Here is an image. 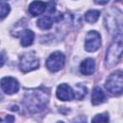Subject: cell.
<instances>
[{"label":"cell","instance_id":"cell-15","mask_svg":"<svg viewBox=\"0 0 123 123\" xmlns=\"http://www.w3.org/2000/svg\"><path fill=\"white\" fill-rule=\"evenodd\" d=\"M74 93H75V98L81 100L86 95V86H82L81 84H78V85H76V91H74Z\"/></svg>","mask_w":123,"mask_h":123},{"label":"cell","instance_id":"cell-19","mask_svg":"<svg viewBox=\"0 0 123 123\" xmlns=\"http://www.w3.org/2000/svg\"><path fill=\"white\" fill-rule=\"evenodd\" d=\"M13 120H14L13 116H12V115H8V116L5 118L4 121H7V122H13Z\"/></svg>","mask_w":123,"mask_h":123},{"label":"cell","instance_id":"cell-16","mask_svg":"<svg viewBox=\"0 0 123 123\" xmlns=\"http://www.w3.org/2000/svg\"><path fill=\"white\" fill-rule=\"evenodd\" d=\"M1 9H0V12H1V19H3V18H5L7 15H8V13L10 12V5L9 4H7V3H4L3 1H2V3H1V7H0Z\"/></svg>","mask_w":123,"mask_h":123},{"label":"cell","instance_id":"cell-13","mask_svg":"<svg viewBox=\"0 0 123 123\" xmlns=\"http://www.w3.org/2000/svg\"><path fill=\"white\" fill-rule=\"evenodd\" d=\"M37 26L42 29V30H49L52 28L53 26V23H54V18L51 17V16H48V15H45V16H42L40 17L38 20H37Z\"/></svg>","mask_w":123,"mask_h":123},{"label":"cell","instance_id":"cell-14","mask_svg":"<svg viewBox=\"0 0 123 123\" xmlns=\"http://www.w3.org/2000/svg\"><path fill=\"white\" fill-rule=\"evenodd\" d=\"M100 16V12L97 10H89L85 14V19L88 23H94Z\"/></svg>","mask_w":123,"mask_h":123},{"label":"cell","instance_id":"cell-4","mask_svg":"<svg viewBox=\"0 0 123 123\" xmlns=\"http://www.w3.org/2000/svg\"><path fill=\"white\" fill-rule=\"evenodd\" d=\"M39 66V61L35 52H26L20 57L19 67L23 72H28L37 69Z\"/></svg>","mask_w":123,"mask_h":123},{"label":"cell","instance_id":"cell-6","mask_svg":"<svg viewBox=\"0 0 123 123\" xmlns=\"http://www.w3.org/2000/svg\"><path fill=\"white\" fill-rule=\"evenodd\" d=\"M101 46V37L98 32L89 31L85 39V49L88 52H95Z\"/></svg>","mask_w":123,"mask_h":123},{"label":"cell","instance_id":"cell-2","mask_svg":"<svg viewBox=\"0 0 123 123\" xmlns=\"http://www.w3.org/2000/svg\"><path fill=\"white\" fill-rule=\"evenodd\" d=\"M123 54V41L121 39H116L112 41L107 49L106 53V66L112 67L121 59Z\"/></svg>","mask_w":123,"mask_h":123},{"label":"cell","instance_id":"cell-18","mask_svg":"<svg viewBox=\"0 0 123 123\" xmlns=\"http://www.w3.org/2000/svg\"><path fill=\"white\" fill-rule=\"evenodd\" d=\"M109 1H110V0H94V2H95L96 4H99V5H105V4H107Z\"/></svg>","mask_w":123,"mask_h":123},{"label":"cell","instance_id":"cell-7","mask_svg":"<svg viewBox=\"0 0 123 123\" xmlns=\"http://www.w3.org/2000/svg\"><path fill=\"white\" fill-rule=\"evenodd\" d=\"M1 87L7 94H13L19 89V83L12 77H4L1 79Z\"/></svg>","mask_w":123,"mask_h":123},{"label":"cell","instance_id":"cell-21","mask_svg":"<svg viewBox=\"0 0 123 123\" xmlns=\"http://www.w3.org/2000/svg\"><path fill=\"white\" fill-rule=\"evenodd\" d=\"M2 1H5V0H2Z\"/></svg>","mask_w":123,"mask_h":123},{"label":"cell","instance_id":"cell-11","mask_svg":"<svg viewBox=\"0 0 123 123\" xmlns=\"http://www.w3.org/2000/svg\"><path fill=\"white\" fill-rule=\"evenodd\" d=\"M20 37H21V40H20L21 45L24 47H28L34 42L35 34L31 30L25 29V30H22V32L20 33Z\"/></svg>","mask_w":123,"mask_h":123},{"label":"cell","instance_id":"cell-8","mask_svg":"<svg viewBox=\"0 0 123 123\" xmlns=\"http://www.w3.org/2000/svg\"><path fill=\"white\" fill-rule=\"evenodd\" d=\"M56 95L62 101H71L73 98H75V93L73 89L67 84L60 85L57 88Z\"/></svg>","mask_w":123,"mask_h":123},{"label":"cell","instance_id":"cell-12","mask_svg":"<svg viewBox=\"0 0 123 123\" xmlns=\"http://www.w3.org/2000/svg\"><path fill=\"white\" fill-rule=\"evenodd\" d=\"M105 98H106V95H105L104 91L99 86L94 87L92 94H91V103L93 105H99L104 102Z\"/></svg>","mask_w":123,"mask_h":123},{"label":"cell","instance_id":"cell-1","mask_svg":"<svg viewBox=\"0 0 123 123\" xmlns=\"http://www.w3.org/2000/svg\"><path fill=\"white\" fill-rule=\"evenodd\" d=\"M49 99V92L45 88H36L25 93L23 102L32 112H37L44 109Z\"/></svg>","mask_w":123,"mask_h":123},{"label":"cell","instance_id":"cell-5","mask_svg":"<svg viewBox=\"0 0 123 123\" xmlns=\"http://www.w3.org/2000/svg\"><path fill=\"white\" fill-rule=\"evenodd\" d=\"M65 62V57L62 52H54L52 53L46 60L45 65L47 69L51 72H57L61 70Z\"/></svg>","mask_w":123,"mask_h":123},{"label":"cell","instance_id":"cell-17","mask_svg":"<svg viewBox=\"0 0 123 123\" xmlns=\"http://www.w3.org/2000/svg\"><path fill=\"white\" fill-rule=\"evenodd\" d=\"M93 122H108L109 121V116L108 113H101V114H96L92 118Z\"/></svg>","mask_w":123,"mask_h":123},{"label":"cell","instance_id":"cell-20","mask_svg":"<svg viewBox=\"0 0 123 123\" xmlns=\"http://www.w3.org/2000/svg\"><path fill=\"white\" fill-rule=\"evenodd\" d=\"M4 64V53H2V62H1V65Z\"/></svg>","mask_w":123,"mask_h":123},{"label":"cell","instance_id":"cell-9","mask_svg":"<svg viewBox=\"0 0 123 123\" xmlns=\"http://www.w3.org/2000/svg\"><path fill=\"white\" fill-rule=\"evenodd\" d=\"M47 4L44 3L43 1H39V0H36L34 2H32L29 6V12L33 15V16H37L40 15L45 10H46Z\"/></svg>","mask_w":123,"mask_h":123},{"label":"cell","instance_id":"cell-3","mask_svg":"<svg viewBox=\"0 0 123 123\" xmlns=\"http://www.w3.org/2000/svg\"><path fill=\"white\" fill-rule=\"evenodd\" d=\"M107 90L114 95L121 94L123 92V72L116 71L109 76L105 85Z\"/></svg>","mask_w":123,"mask_h":123},{"label":"cell","instance_id":"cell-10","mask_svg":"<svg viewBox=\"0 0 123 123\" xmlns=\"http://www.w3.org/2000/svg\"><path fill=\"white\" fill-rule=\"evenodd\" d=\"M80 71L84 75H91L95 71V62L93 59L87 58L80 64Z\"/></svg>","mask_w":123,"mask_h":123}]
</instances>
